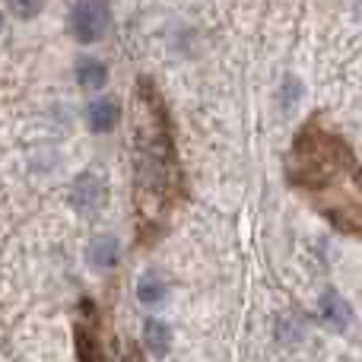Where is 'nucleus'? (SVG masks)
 Listing matches in <instances>:
<instances>
[{
	"label": "nucleus",
	"mask_w": 362,
	"mask_h": 362,
	"mask_svg": "<svg viewBox=\"0 0 362 362\" xmlns=\"http://www.w3.org/2000/svg\"><path fill=\"white\" fill-rule=\"evenodd\" d=\"M321 315H325V321H327V325L340 327V331H344V327L353 321L350 305H346V302L340 299L337 293H327V296H325V302H321Z\"/></svg>",
	"instance_id": "obj_9"
},
{
	"label": "nucleus",
	"mask_w": 362,
	"mask_h": 362,
	"mask_svg": "<svg viewBox=\"0 0 362 362\" xmlns=\"http://www.w3.org/2000/svg\"><path fill=\"white\" fill-rule=\"evenodd\" d=\"M108 25V10L99 0H80L74 6V16H70V32L80 45H93L105 35Z\"/></svg>",
	"instance_id": "obj_3"
},
{
	"label": "nucleus",
	"mask_w": 362,
	"mask_h": 362,
	"mask_svg": "<svg viewBox=\"0 0 362 362\" xmlns=\"http://www.w3.org/2000/svg\"><path fill=\"white\" fill-rule=\"evenodd\" d=\"M165 293H169V286H165V280L159 274H144L137 280V299L144 305H159L165 299Z\"/></svg>",
	"instance_id": "obj_10"
},
{
	"label": "nucleus",
	"mask_w": 362,
	"mask_h": 362,
	"mask_svg": "<svg viewBox=\"0 0 362 362\" xmlns=\"http://www.w3.org/2000/svg\"><path fill=\"white\" fill-rule=\"evenodd\" d=\"M134 169H137V213L140 226H156L165 219L178 191L175 140L169 115L150 80L137 83L134 93Z\"/></svg>",
	"instance_id": "obj_2"
},
{
	"label": "nucleus",
	"mask_w": 362,
	"mask_h": 362,
	"mask_svg": "<svg viewBox=\"0 0 362 362\" xmlns=\"http://www.w3.org/2000/svg\"><path fill=\"white\" fill-rule=\"evenodd\" d=\"M289 181L337 229L362 238V165L318 118L299 131L289 153Z\"/></svg>",
	"instance_id": "obj_1"
},
{
	"label": "nucleus",
	"mask_w": 362,
	"mask_h": 362,
	"mask_svg": "<svg viewBox=\"0 0 362 362\" xmlns=\"http://www.w3.org/2000/svg\"><path fill=\"white\" fill-rule=\"evenodd\" d=\"M86 118H89V127H93L95 134H105V131H112V127L118 124L121 108H118V102H115L112 95H102V99L89 102Z\"/></svg>",
	"instance_id": "obj_5"
},
{
	"label": "nucleus",
	"mask_w": 362,
	"mask_h": 362,
	"mask_svg": "<svg viewBox=\"0 0 362 362\" xmlns=\"http://www.w3.org/2000/svg\"><path fill=\"white\" fill-rule=\"evenodd\" d=\"M144 346L150 353H156V356H165L172 346V327L159 318H150L144 325Z\"/></svg>",
	"instance_id": "obj_7"
},
{
	"label": "nucleus",
	"mask_w": 362,
	"mask_h": 362,
	"mask_svg": "<svg viewBox=\"0 0 362 362\" xmlns=\"http://www.w3.org/2000/svg\"><path fill=\"white\" fill-rule=\"evenodd\" d=\"M124 362H140V356H137V353H131V359H124Z\"/></svg>",
	"instance_id": "obj_13"
},
{
	"label": "nucleus",
	"mask_w": 362,
	"mask_h": 362,
	"mask_svg": "<svg viewBox=\"0 0 362 362\" xmlns=\"http://www.w3.org/2000/svg\"><path fill=\"white\" fill-rule=\"evenodd\" d=\"M102 200H105V187H102V181L93 175V172H83L80 178L74 181V206L80 213H93L102 206Z\"/></svg>",
	"instance_id": "obj_4"
},
{
	"label": "nucleus",
	"mask_w": 362,
	"mask_h": 362,
	"mask_svg": "<svg viewBox=\"0 0 362 362\" xmlns=\"http://www.w3.org/2000/svg\"><path fill=\"white\" fill-rule=\"evenodd\" d=\"M118 257H121V245L115 235H102L89 245V264L95 270H112L118 264Z\"/></svg>",
	"instance_id": "obj_6"
},
{
	"label": "nucleus",
	"mask_w": 362,
	"mask_h": 362,
	"mask_svg": "<svg viewBox=\"0 0 362 362\" xmlns=\"http://www.w3.org/2000/svg\"><path fill=\"white\" fill-rule=\"evenodd\" d=\"M76 356H80V362H102L99 340H95V331L86 321L76 325Z\"/></svg>",
	"instance_id": "obj_11"
},
{
	"label": "nucleus",
	"mask_w": 362,
	"mask_h": 362,
	"mask_svg": "<svg viewBox=\"0 0 362 362\" xmlns=\"http://www.w3.org/2000/svg\"><path fill=\"white\" fill-rule=\"evenodd\" d=\"M76 80H80L83 89L95 93V89H102L108 83V67L102 61H95V57H83V61L76 64Z\"/></svg>",
	"instance_id": "obj_8"
},
{
	"label": "nucleus",
	"mask_w": 362,
	"mask_h": 362,
	"mask_svg": "<svg viewBox=\"0 0 362 362\" xmlns=\"http://www.w3.org/2000/svg\"><path fill=\"white\" fill-rule=\"evenodd\" d=\"M6 4H10V13L16 19H32V16H38V13H42L45 0H6Z\"/></svg>",
	"instance_id": "obj_12"
}]
</instances>
